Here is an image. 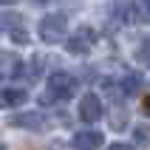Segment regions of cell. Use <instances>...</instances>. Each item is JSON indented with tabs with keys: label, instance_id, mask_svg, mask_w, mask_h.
<instances>
[{
	"label": "cell",
	"instance_id": "obj_1",
	"mask_svg": "<svg viewBox=\"0 0 150 150\" xmlns=\"http://www.w3.org/2000/svg\"><path fill=\"white\" fill-rule=\"evenodd\" d=\"M65 34H68V17L62 14V11H51V14H45L40 20V25H37V37H40L42 42H48V45L62 42Z\"/></svg>",
	"mask_w": 150,
	"mask_h": 150
},
{
	"label": "cell",
	"instance_id": "obj_2",
	"mask_svg": "<svg viewBox=\"0 0 150 150\" xmlns=\"http://www.w3.org/2000/svg\"><path fill=\"white\" fill-rule=\"evenodd\" d=\"M48 93L54 99L65 102L79 93V79L74 74H68V71H54V74H48Z\"/></svg>",
	"mask_w": 150,
	"mask_h": 150
},
{
	"label": "cell",
	"instance_id": "obj_3",
	"mask_svg": "<svg viewBox=\"0 0 150 150\" xmlns=\"http://www.w3.org/2000/svg\"><path fill=\"white\" fill-rule=\"evenodd\" d=\"M96 45V31H93L91 25H82V28H76L71 37L65 40V51L68 54H88V51Z\"/></svg>",
	"mask_w": 150,
	"mask_h": 150
},
{
	"label": "cell",
	"instance_id": "obj_4",
	"mask_svg": "<svg viewBox=\"0 0 150 150\" xmlns=\"http://www.w3.org/2000/svg\"><path fill=\"white\" fill-rule=\"evenodd\" d=\"M76 113L82 122H99L102 113H105V105L96 93H82L79 96V105H76Z\"/></svg>",
	"mask_w": 150,
	"mask_h": 150
},
{
	"label": "cell",
	"instance_id": "obj_5",
	"mask_svg": "<svg viewBox=\"0 0 150 150\" xmlns=\"http://www.w3.org/2000/svg\"><path fill=\"white\" fill-rule=\"evenodd\" d=\"M0 76L3 79L23 76V59L17 51H0Z\"/></svg>",
	"mask_w": 150,
	"mask_h": 150
},
{
	"label": "cell",
	"instance_id": "obj_6",
	"mask_svg": "<svg viewBox=\"0 0 150 150\" xmlns=\"http://www.w3.org/2000/svg\"><path fill=\"white\" fill-rule=\"evenodd\" d=\"M102 142H105V136H102L99 130H79V133H74V139H71V147L74 150H99Z\"/></svg>",
	"mask_w": 150,
	"mask_h": 150
},
{
	"label": "cell",
	"instance_id": "obj_7",
	"mask_svg": "<svg viewBox=\"0 0 150 150\" xmlns=\"http://www.w3.org/2000/svg\"><path fill=\"white\" fill-rule=\"evenodd\" d=\"M45 116H40V113H17V116H11L8 122H11V127H25V130H42L45 127V122H42Z\"/></svg>",
	"mask_w": 150,
	"mask_h": 150
},
{
	"label": "cell",
	"instance_id": "obj_8",
	"mask_svg": "<svg viewBox=\"0 0 150 150\" xmlns=\"http://www.w3.org/2000/svg\"><path fill=\"white\" fill-rule=\"evenodd\" d=\"M133 23H150V0H130Z\"/></svg>",
	"mask_w": 150,
	"mask_h": 150
},
{
	"label": "cell",
	"instance_id": "obj_9",
	"mask_svg": "<svg viewBox=\"0 0 150 150\" xmlns=\"http://www.w3.org/2000/svg\"><path fill=\"white\" fill-rule=\"evenodd\" d=\"M119 88H122V93H125V96H133V93L142 88V76H139V74H133V71H127V74L122 76Z\"/></svg>",
	"mask_w": 150,
	"mask_h": 150
},
{
	"label": "cell",
	"instance_id": "obj_10",
	"mask_svg": "<svg viewBox=\"0 0 150 150\" xmlns=\"http://www.w3.org/2000/svg\"><path fill=\"white\" fill-rule=\"evenodd\" d=\"M25 99H28V93H25L23 88H6V91H3V102H6V105H23Z\"/></svg>",
	"mask_w": 150,
	"mask_h": 150
},
{
	"label": "cell",
	"instance_id": "obj_11",
	"mask_svg": "<svg viewBox=\"0 0 150 150\" xmlns=\"http://www.w3.org/2000/svg\"><path fill=\"white\" fill-rule=\"evenodd\" d=\"M136 59H139L142 65L150 68V37H144V40L139 42V48H136Z\"/></svg>",
	"mask_w": 150,
	"mask_h": 150
},
{
	"label": "cell",
	"instance_id": "obj_12",
	"mask_svg": "<svg viewBox=\"0 0 150 150\" xmlns=\"http://www.w3.org/2000/svg\"><path fill=\"white\" fill-rule=\"evenodd\" d=\"M8 37H11V42H20V45H23V42H28V34H25L23 28H11V31H8Z\"/></svg>",
	"mask_w": 150,
	"mask_h": 150
},
{
	"label": "cell",
	"instance_id": "obj_13",
	"mask_svg": "<svg viewBox=\"0 0 150 150\" xmlns=\"http://www.w3.org/2000/svg\"><path fill=\"white\" fill-rule=\"evenodd\" d=\"M108 150H133V144H127V142H113Z\"/></svg>",
	"mask_w": 150,
	"mask_h": 150
},
{
	"label": "cell",
	"instance_id": "obj_14",
	"mask_svg": "<svg viewBox=\"0 0 150 150\" xmlns=\"http://www.w3.org/2000/svg\"><path fill=\"white\" fill-rule=\"evenodd\" d=\"M31 3H37V6H45V3H51V0H31Z\"/></svg>",
	"mask_w": 150,
	"mask_h": 150
},
{
	"label": "cell",
	"instance_id": "obj_15",
	"mask_svg": "<svg viewBox=\"0 0 150 150\" xmlns=\"http://www.w3.org/2000/svg\"><path fill=\"white\" fill-rule=\"evenodd\" d=\"M144 108H147V113H150V99H147V102H144Z\"/></svg>",
	"mask_w": 150,
	"mask_h": 150
},
{
	"label": "cell",
	"instance_id": "obj_16",
	"mask_svg": "<svg viewBox=\"0 0 150 150\" xmlns=\"http://www.w3.org/2000/svg\"><path fill=\"white\" fill-rule=\"evenodd\" d=\"M0 3H14V0H0Z\"/></svg>",
	"mask_w": 150,
	"mask_h": 150
}]
</instances>
